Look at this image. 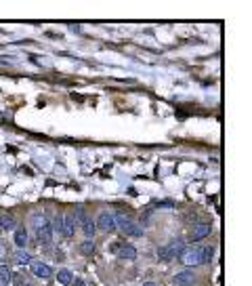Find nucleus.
I'll list each match as a JSON object with an SVG mask.
<instances>
[{
  "label": "nucleus",
  "instance_id": "1",
  "mask_svg": "<svg viewBox=\"0 0 252 286\" xmlns=\"http://www.w3.org/2000/svg\"><path fill=\"white\" fill-rule=\"evenodd\" d=\"M179 257H181V261L187 265V268H193V265L202 263V249L200 246H185V251Z\"/></svg>",
  "mask_w": 252,
  "mask_h": 286
},
{
  "label": "nucleus",
  "instance_id": "2",
  "mask_svg": "<svg viewBox=\"0 0 252 286\" xmlns=\"http://www.w3.org/2000/svg\"><path fill=\"white\" fill-rule=\"evenodd\" d=\"M95 225L103 232H116L118 230V227H116V215L113 213H101L99 219L95 221Z\"/></svg>",
  "mask_w": 252,
  "mask_h": 286
},
{
  "label": "nucleus",
  "instance_id": "3",
  "mask_svg": "<svg viewBox=\"0 0 252 286\" xmlns=\"http://www.w3.org/2000/svg\"><path fill=\"white\" fill-rule=\"evenodd\" d=\"M30 270L36 278H40V280H47L53 276V270H51V265L49 263H42V261H32L30 263Z\"/></svg>",
  "mask_w": 252,
  "mask_h": 286
},
{
  "label": "nucleus",
  "instance_id": "4",
  "mask_svg": "<svg viewBox=\"0 0 252 286\" xmlns=\"http://www.w3.org/2000/svg\"><path fill=\"white\" fill-rule=\"evenodd\" d=\"M36 240H38V244H42V246H47V244L53 242V227H51V221L36 230Z\"/></svg>",
  "mask_w": 252,
  "mask_h": 286
},
{
  "label": "nucleus",
  "instance_id": "5",
  "mask_svg": "<svg viewBox=\"0 0 252 286\" xmlns=\"http://www.w3.org/2000/svg\"><path fill=\"white\" fill-rule=\"evenodd\" d=\"M193 280H196V274H193L191 270H183V272H179V274H174L172 284H174V286H191Z\"/></svg>",
  "mask_w": 252,
  "mask_h": 286
},
{
  "label": "nucleus",
  "instance_id": "6",
  "mask_svg": "<svg viewBox=\"0 0 252 286\" xmlns=\"http://www.w3.org/2000/svg\"><path fill=\"white\" fill-rule=\"evenodd\" d=\"M80 227H82V234L86 236V240H93V238H95L97 225H95L93 217H82V221H80Z\"/></svg>",
  "mask_w": 252,
  "mask_h": 286
},
{
  "label": "nucleus",
  "instance_id": "7",
  "mask_svg": "<svg viewBox=\"0 0 252 286\" xmlns=\"http://www.w3.org/2000/svg\"><path fill=\"white\" fill-rule=\"evenodd\" d=\"M206 236H210V225H208V223H198V225H193L191 240H204Z\"/></svg>",
  "mask_w": 252,
  "mask_h": 286
},
{
  "label": "nucleus",
  "instance_id": "8",
  "mask_svg": "<svg viewBox=\"0 0 252 286\" xmlns=\"http://www.w3.org/2000/svg\"><path fill=\"white\" fill-rule=\"evenodd\" d=\"M118 257L126 259V261H134V259H137V249H134L132 244H122L120 251H118Z\"/></svg>",
  "mask_w": 252,
  "mask_h": 286
},
{
  "label": "nucleus",
  "instance_id": "9",
  "mask_svg": "<svg viewBox=\"0 0 252 286\" xmlns=\"http://www.w3.org/2000/svg\"><path fill=\"white\" fill-rule=\"evenodd\" d=\"M15 246H19V249H26L28 246V230L26 227H15Z\"/></svg>",
  "mask_w": 252,
  "mask_h": 286
},
{
  "label": "nucleus",
  "instance_id": "10",
  "mask_svg": "<svg viewBox=\"0 0 252 286\" xmlns=\"http://www.w3.org/2000/svg\"><path fill=\"white\" fill-rule=\"evenodd\" d=\"M76 232V217L74 215H65L63 217V236L65 238H72Z\"/></svg>",
  "mask_w": 252,
  "mask_h": 286
},
{
  "label": "nucleus",
  "instance_id": "11",
  "mask_svg": "<svg viewBox=\"0 0 252 286\" xmlns=\"http://www.w3.org/2000/svg\"><path fill=\"white\" fill-rule=\"evenodd\" d=\"M166 251H168V255L174 259L177 255H181V253L185 251V242H183V240H172L170 244H166Z\"/></svg>",
  "mask_w": 252,
  "mask_h": 286
},
{
  "label": "nucleus",
  "instance_id": "12",
  "mask_svg": "<svg viewBox=\"0 0 252 286\" xmlns=\"http://www.w3.org/2000/svg\"><path fill=\"white\" fill-rule=\"evenodd\" d=\"M126 236H130V238H141L143 236V227L139 225V223H134V221H130L124 230H122Z\"/></svg>",
  "mask_w": 252,
  "mask_h": 286
},
{
  "label": "nucleus",
  "instance_id": "13",
  "mask_svg": "<svg viewBox=\"0 0 252 286\" xmlns=\"http://www.w3.org/2000/svg\"><path fill=\"white\" fill-rule=\"evenodd\" d=\"M13 272H11V268H7V265H3L0 268V286H11L13 284Z\"/></svg>",
  "mask_w": 252,
  "mask_h": 286
},
{
  "label": "nucleus",
  "instance_id": "14",
  "mask_svg": "<svg viewBox=\"0 0 252 286\" xmlns=\"http://www.w3.org/2000/svg\"><path fill=\"white\" fill-rule=\"evenodd\" d=\"M17 227V221L13 215H0V230L7 232V230H15Z\"/></svg>",
  "mask_w": 252,
  "mask_h": 286
},
{
  "label": "nucleus",
  "instance_id": "15",
  "mask_svg": "<svg viewBox=\"0 0 252 286\" xmlns=\"http://www.w3.org/2000/svg\"><path fill=\"white\" fill-rule=\"evenodd\" d=\"M72 280H74V276H72L70 270H59V274H57V282H59L61 286H70Z\"/></svg>",
  "mask_w": 252,
  "mask_h": 286
},
{
  "label": "nucleus",
  "instance_id": "16",
  "mask_svg": "<svg viewBox=\"0 0 252 286\" xmlns=\"http://www.w3.org/2000/svg\"><path fill=\"white\" fill-rule=\"evenodd\" d=\"M51 227H53V234L63 236V217H61V215H57V217L51 221Z\"/></svg>",
  "mask_w": 252,
  "mask_h": 286
},
{
  "label": "nucleus",
  "instance_id": "17",
  "mask_svg": "<svg viewBox=\"0 0 252 286\" xmlns=\"http://www.w3.org/2000/svg\"><path fill=\"white\" fill-rule=\"evenodd\" d=\"M80 253H82L84 257H90V255L95 253V242H93V240H84V242L80 244Z\"/></svg>",
  "mask_w": 252,
  "mask_h": 286
},
{
  "label": "nucleus",
  "instance_id": "18",
  "mask_svg": "<svg viewBox=\"0 0 252 286\" xmlns=\"http://www.w3.org/2000/svg\"><path fill=\"white\" fill-rule=\"evenodd\" d=\"M212 257H215V249H210V246L202 249V263H210Z\"/></svg>",
  "mask_w": 252,
  "mask_h": 286
},
{
  "label": "nucleus",
  "instance_id": "19",
  "mask_svg": "<svg viewBox=\"0 0 252 286\" xmlns=\"http://www.w3.org/2000/svg\"><path fill=\"white\" fill-rule=\"evenodd\" d=\"M158 259H160L162 263L172 261V257H170V255H168V251H166V246H160V249H158Z\"/></svg>",
  "mask_w": 252,
  "mask_h": 286
},
{
  "label": "nucleus",
  "instance_id": "20",
  "mask_svg": "<svg viewBox=\"0 0 252 286\" xmlns=\"http://www.w3.org/2000/svg\"><path fill=\"white\" fill-rule=\"evenodd\" d=\"M17 263H21V265L32 263V257H30L28 253H17Z\"/></svg>",
  "mask_w": 252,
  "mask_h": 286
},
{
  "label": "nucleus",
  "instance_id": "21",
  "mask_svg": "<svg viewBox=\"0 0 252 286\" xmlns=\"http://www.w3.org/2000/svg\"><path fill=\"white\" fill-rule=\"evenodd\" d=\"M120 246H122V242H111V244L107 246V251H109V253H113V255H118Z\"/></svg>",
  "mask_w": 252,
  "mask_h": 286
},
{
  "label": "nucleus",
  "instance_id": "22",
  "mask_svg": "<svg viewBox=\"0 0 252 286\" xmlns=\"http://www.w3.org/2000/svg\"><path fill=\"white\" fill-rule=\"evenodd\" d=\"M7 257V246L3 244V242H0V261H3Z\"/></svg>",
  "mask_w": 252,
  "mask_h": 286
},
{
  "label": "nucleus",
  "instance_id": "23",
  "mask_svg": "<svg viewBox=\"0 0 252 286\" xmlns=\"http://www.w3.org/2000/svg\"><path fill=\"white\" fill-rule=\"evenodd\" d=\"M72 284H74V286H84V280H80V278H76V280H72Z\"/></svg>",
  "mask_w": 252,
  "mask_h": 286
},
{
  "label": "nucleus",
  "instance_id": "24",
  "mask_svg": "<svg viewBox=\"0 0 252 286\" xmlns=\"http://www.w3.org/2000/svg\"><path fill=\"white\" fill-rule=\"evenodd\" d=\"M143 286H158L156 282H143Z\"/></svg>",
  "mask_w": 252,
  "mask_h": 286
},
{
  "label": "nucleus",
  "instance_id": "25",
  "mask_svg": "<svg viewBox=\"0 0 252 286\" xmlns=\"http://www.w3.org/2000/svg\"><path fill=\"white\" fill-rule=\"evenodd\" d=\"M21 286H32V284H21Z\"/></svg>",
  "mask_w": 252,
  "mask_h": 286
},
{
  "label": "nucleus",
  "instance_id": "26",
  "mask_svg": "<svg viewBox=\"0 0 252 286\" xmlns=\"http://www.w3.org/2000/svg\"><path fill=\"white\" fill-rule=\"evenodd\" d=\"M0 234H3V230H0Z\"/></svg>",
  "mask_w": 252,
  "mask_h": 286
}]
</instances>
